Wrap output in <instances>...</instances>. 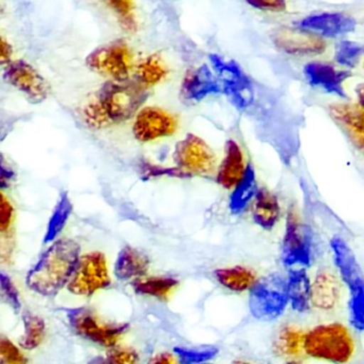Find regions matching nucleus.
I'll use <instances>...</instances> for the list:
<instances>
[{
	"label": "nucleus",
	"instance_id": "obj_17",
	"mask_svg": "<svg viewBox=\"0 0 364 364\" xmlns=\"http://www.w3.org/2000/svg\"><path fill=\"white\" fill-rule=\"evenodd\" d=\"M304 74L309 84L315 88L336 97L347 99L344 82L351 76L349 70H336L329 63H310L304 68Z\"/></svg>",
	"mask_w": 364,
	"mask_h": 364
},
{
	"label": "nucleus",
	"instance_id": "obj_9",
	"mask_svg": "<svg viewBox=\"0 0 364 364\" xmlns=\"http://www.w3.org/2000/svg\"><path fill=\"white\" fill-rule=\"evenodd\" d=\"M176 167L188 178L210 176L216 170V155L202 138L187 134L176 144L173 152Z\"/></svg>",
	"mask_w": 364,
	"mask_h": 364
},
{
	"label": "nucleus",
	"instance_id": "obj_12",
	"mask_svg": "<svg viewBox=\"0 0 364 364\" xmlns=\"http://www.w3.org/2000/svg\"><path fill=\"white\" fill-rule=\"evenodd\" d=\"M178 127V119L171 112L155 106H146L136 114L133 135L141 144H148L174 135Z\"/></svg>",
	"mask_w": 364,
	"mask_h": 364
},
{
	"label": "nucleus",
	"instance_id": "obj_29",
	"mask_svg": "<svg viewBox=\"0 0 364 364\" xmlns=\"http://www.w3.org/2000/svg\"><path fill=\"white\" fill-rule=\"evenodd\" d=\"M72 210H73V206H72L69 195L67 193H61L58 202L55 206L54 212L48 221V228H46V235H44L46 244H50L56 240L59 234L65 229V225L71 216Z\"/></svg>",
	"mask_w": 364,
	"mask_h": 364
},
{
	"label": "nucleus",
	"instance_id": "obj_39",
	"mask_svg": "<svg viewBox=\"0 0 364 364\" xmlns=\"http://www.w3.org/2000/svg\"><path fill=\"white\" fill-rule=\"evenodd\" d=\"M249 6L262 11L284 12L287 0H245Z\"/></svg>",
	"mask_w": 364,
	"mask_h": 364
},
{
	"label": "nucleus",
	"instance_id": "obj_33",
	"mask_svg": "<svg viewBox=\"0 0 364 364\" xmlns=\"http://www.w3.org/2000/svg\"><path fill=\"white\" fill-rule=\"evenodd\" d=\"M174 353L178 357V361L185 364L203 363L216 357L218 349L216 347H200V348H186L176 347Z\"/></svg>",
	"mask_w": 364,
	"mask_h": 364
},
{
	"label": "nucleus",
	"instance_id": "obj_42",
	"mask_svg": "<svg viewBox=\"0 0 364 364\" xmlns=\"http://www.w3.org/2000/svg\"><path fill=\"white\" fill-rule=\"evenodd\" d=\"M150 362L151 363H174L176 360L170 353H164L155 355V358H153Z\"/></svg>",
	"mask_w": 364,
	"mask_h": 364
},
{
	"label": "nucleus",
	"instance_id": "obj_40",
	"mask_svg": "<svg viewBox=\"0 0 364 364\" xmlns=\"http://www.w3.org/2000/svg\"><path fill=\"white\" fill-rule=\"evenodd\" d=\"M14 176H16V173H14V170L9 167V166H6L5 161H1V173H0V182H1V188H6V187H9L10 184H11L12 180H14Z\"/></svg>",
	"mask_w": 364,
	"mask_h": 364
},
{
	"label": "nucleus",
	"instance_id": "obj_19",
	"mask_svg": "<svg viewBox=\"0 0 364 364\" xmlns=\"http://www.w3.org/2000/svg\"><path fill=\"white\" fill-rule=\"evenodd\" d=\"M341 284L333 272L321 269L312 282L311 304L321 311L334 310L340 304Z\"/></svg>",
	"mask_w": 364,
	"mask_h": 364
},
{
	"label": "nucleus",
	"instance_id": "obj_2",
	"mask_svg": "<svg viewBox=\"0 0 364 364\" xmlns=\"http://www.w3.org/2000/svg\"><path fill=\"white\" fill-rule=\"evenodd\" d=\"M80 257L77 242L70 238L55 240L27 274V287L44 297H55L67 287Z\"/></svg>",
	"mask_w": 364,
	"mask_h": 364
},
{
	"label": "nucleus",
	"instance_id": "obj_5",
	"mask_svg": "<svg viewBox=\"0 0 364 364\" xmlns=\"http://www.w3.org/2000/svg\"><path fill=\"white\" fill-rule=\"evenodd\" d=\"M70 327L77 336L112 348L129 330V323H106L97 313L86 306L65 309Z\"/></svg>",
	"mask_w": 364,
	"mask_h": 364
},
{
	"label": "nucleus",
	"instance_id": "obj_8",
	"mask_svg": "<svg viewBox=\"0 0 364 364\" xmlns=\"http://www.w3.org/2000/svg\"><path fill=\"white\" fill-rule=\"evenodd\" d=\"M112 284L107 259L100 251L80 255L67 289L74 295L89 297Z\"/></svg>",
	"mask_w": 364,
	"mask_h": 364
},
{
	"label": "nucleus",
	"instance_id": "obj_16",
	"mask_svg": "<svg viewBox=\"0 0 364 364\" xmlns=\"http://www.w3.org/2000/svg\"><path fill=\"white\" fill-rule=\"evenodd\" d=\"M223 92L220 80H217L212 70L206 65L191 69L185 74L181 85V95L191 103L202 101L205 97Z\"/></svg>",
	"mask_w": 364,
	"mask_h": 364
},
{
	"label": "nucleus",
	"instance_id": "obj_6",
	"mask_svg": "<svg viewBox=\"0 0 364 364\" xmlns=\"http://www.w3.org/2000/svg\"><path fill=\"white\" fill-rule=\"evenodd\" d=\"M289 304L287 280L281 274H272L257 281L250 289L249 308L251 314L259 321L278 318Z\"/></svg>",
	"mask_w": 364,
	"mask_h": 364
},
{
	"label": "nucleus",
	"instance_id": "obj_1",
	"mask_svg": "<svg viewBox=\"0 0 364 364\" xmlns=\"http://www.w3.org/2000/svg\"><path fill=\"white\" fill-rule=\"evenodd\" d=\"M148 97V89L134 80H107L85 104L82 120L91 129H105L136 116Z\"/></svg>",
	"mask_w": 364,
	"mask_h": 364
},
{
	"label": "nucleus",
	"instance_id": "obj_24",
	"mask_svg": "<svg viewBox=\"0 0 364 364\" xmlns=\"http://www.w3.org/2000/svg\"><path fill=\"white\" fill-rule=\"evenodd\" d=\"M169 71L159 55H151L135 65L133 80L144 88H152L167 78Z\"/></svg>",
	"mask_w": 364,
	"mask_h": 364
},
{
	"label": "nucleus",
	"instance_id": "obj_35",
	"mask_svg": "<svg viewBox=\"0 0 364 364\" xmlns=\"http://www.w3.org/2000/svg\"><path fill=\"white\" fill-rule=\"evenodd\" d=\"M27 359L21 349L9 338L1 336L0 340V363L22 364L26 363Z\"/></svg>",
	"mask_w": 364,
	"mask_h": 364
},
{
	"label": "nucleus",
	"instance_id": "obj_41",
	"mask_svg": "<svg viewBox=\"0 0 364 364\" xmlns=\"http://www.w3.org/2000/svg\"><path fill=\"white\" fill-rule=\"evenodd\" d=\"M12 55H14V50H12L11 44L5 39L1 38V53H0V58H1V65L4 67L9 65L12 61Z\"/></svg>",
	"mask_w": 364,
	"mask_h": 364
},
{
	"label": "nucleus",
	"instance_id": "obj_43",
	"mask_svg": "<svg viewBox=\"0 0 364 364\" xmlns=\"http://www.w3.org/2000/svg\"><path fill=\"white\" fill-rule=\"evenodd\" d=\"M355 93H357L358 103L364 109V84L358 85Z\"/></svg>",
	"mask_w": 364,
	"mask_h": 364
},
{
	"label": "nucleus",
	"instance_id": "obj_3",
	"mask_svg": "<svg viewBox=\"0 0 364 364\" xmlns=\"http://www.w3.org/2000/svg\"><path fill=\"white\" fill-rule=\"evenodd\" d=\"M304 349L306 355L314 359L345 363L355 353V342L342 323H323L304 333Z\"/></svg>",
	"mask_w": 364,
	"mask_h": 364
},
{
	"label": "nucleus",
	"instance_id": "obj_21",
	"mask_svg": "<svg viewBox=\"0 0 364 364\" xmlns=\"http://www.w3.org/2000/svg\"><path fill=\"white\" fill-rule=\"evenodd\" d=\"M150 267L146 253L132 246L121 249L114 266V276L119 280H136L144 277Z\"/></svg>",
	"mask_w": 364,
	"mask_h": 364
},
{
	"label": "nucleus",
	"instance_id": "obj_11",
	"mask_svg": "<svg viewBox=\"0 0 364 364\" xmlns=\"http://www.w3.org/2000/svg\"><path fill=\"white\" fill-rule=\"evenodd\" d=\"M210 65L218 75L223 92L238 109H245L252 104L253 88L248 76L233 60H225L219 55L210 56Z\"/></svg>",
	"mask_w": 364,
	"mask_h": 364
},
{
	"label": "nucleus",
	"instance_id": "obj_26",
	"mask_svg": "<svg viewBox=\"0 0 364 364\" xmlns=\"http://www.w3.org/2000/svg\"><path fill=\"white\" fill-rule=\"evenodd\" d=\"M178 285V279L169 276L141 277L132 282L135 293L139 295L166 299Z\"/></svg>",
	"mask_w": 364,
	"mask_h": 364
},
{
	"label": "nucleus",
	"instance_id": "obj_7",
	"mask_svg": "<svg viewBox=\"0 0 364 364\" xmlns=\"http://www.w3.org/2000/svg\"><path fill=\"white\" fill-rule=\"evenodd\" d=\"M86 65L108 80L120 82L129 80L135 69L131 48L123 40H114L93 50L86 58Z\"/></svg>",
	"mask_w": 364,
	"mask_h": 364
},
{
	"label": "nucleus",
	"instance_id": "obj_15",
	"mask_svg": "<svg viewBox=\"0 0 364 364\" xmlns=\"http://www.w3.org/2000/svg\"><path fill=\"white\" fill-rule=\"evenodd\" d=\"M297 27L321 38H338L355 29V21L346 14L323 12L306 16L297 23Z\"/></svg>",
	"mask_w": 364,
	"mask_h": 364
},
{
	"label": "nucleus",
	"instance_id": "obj_13",
	"mask_svg": "<svg viewBox=\"0 0 364 364\" xmlns=\"http://www.w3.org/2000/svg\"><path fill=\"white\" fill-rule=\"evenodd\" d=\"M4 78L8 84L22 92L31 103H42L50 95V85L38 70L27 61H11L4 70Z\"/></svg>",
	"mask_w": 364,
	"mask_h": 364
},
{
	"label": "nucleus",
	"instance_id": "obj_38",
	"mask_svg": "<svg viewBox=\"0 0 364 364\" xmlns=\"http://www.w3.org/2000/svg\"><path fill=\"white\" fill-rule=\"evenodd\" d=\"M14 221V208L10 200L6 197L5 193H1V200H0V233L5 237Z\"/></svg>",
	"mask_w": 364,
	"mask_h": 364
},
{
	"label": "nucleus",
	"instance_id": "obj_32",
	"mask_svg": "<svg viewBox=\"0 0 364 364\" xmlns=\"http://www.w3.org/2000/svg\"><path fill=\"white\" fill-rule=\"evenodd\" d=\"M363 55V46L345 40V41L340 42L336 46V53H334V60L342 67L347 68V69H353V68L357 67Z\"/></svg>",
	"mask_w": 364,
	"mask_h": 364
},
{
	"label": "nucleus",
	"instance_id": "obj_14",
	"mask_svg": "<svg viewBox=\"0 0 364 364\" xmlns=\"http://www.w3.org/2000/svg\"><path fill=\"white\" fill-rule=\"evenodd\" d=\"M274 46L294 56H316L327 48L325 40L299 27H280L272 33Z\"/></svg>",
	"mask_w": 364,
	"mask_h": 364
},
{
	"label": "nucleus",
	"instance_id": "obj_37",
	"mask_svg": "<svg viewBox=\"0 0 364 364\" xmlns=\"http://www.w3.org/2000/svg\"><path fill=\"white\" fill-rule=\"evenodd\" d=\"M106 361L109 363H136L139 361V355L134 349L129 347L114 346L108 351Z\"/></svg>",
	"mask_w": 364,
	"mask_h": 364
},
{
	"label": "nucleus",
	"instance_id": "obj_22",
	"mask_svg": "<svg viewBox=\"0 0 364 364\" xmlns=\"http://www.w3.org/2000/svg\"><path fill=\"white\" fill-rule=\"evenodd\" d=\"M287 297L293 310L304 313L311 306L312 283L306 270L297 267L289 272L287 279Z\"/></svg>",
	"mask_w": 364,
	"mask_h": 364
},
{
	"label": "nucleus",
	"instance_id": "obj_28",
	"mask_svg": "<svg viewBox=\"0 0 364 364\" xmlns=\"http://www.w3.org/2000/svg\"><path fill=\"white\" fill-rule=\"evenodd\" d=\"M214 274L223 287L233 291H248L257 281L252 270L242 266L220 268L215 270Z\"/></svg>",
	"mask_w": 364,
	"mask_h": 364
},
{
	"label": "nucleus",
	"instance_id": "obj_34",
	"mask_svg": "<svg viewBox=\"0 0 364 364\" xmlns=\"http://www.w3.org/2000/svg\"><path fill=\"white\" fill-rule=\"evenodd\" d=\"M0 285H1L0 289H1V295H3L4 300L11 306L14 312L18 314L22 309L20 293H18V289H16V284L10 278L9 274H6L4 270L0 274Z\"/></svg>",
	"mask_w": 364,
	"mask_h": 364
},
{
	"label": "nucleus",
	"instance_id": "obj_30",
	"mask_svg": "<svg viewBox=\"0 0 364 364\" xmlns=\"http://www.w3.org/2000/svg\"><path fill=\"white\" fill-rule=\"evenodd\" d=\"M106 8L114 14L119 26L127 33L137 31L138 21L134 0H101Z\"/></svg>",
	"mask_w": 364,
	"mask_h": 364
},
{
	"label": "nucleus",
	"instance_id": "obj_31",
	"mask_svg": "<svg viewBox=\"0 0 364 364\" xmlns=\"http://www.w3.org/2000/svg\"><path fill=\"white\" fill-rule=\"evenodd\" d=\"M22 317L24 333L20 338V346L26 350H33L43 342L46 336V321L29 311H25Z\"/></svg>",
	"mask_w": 364,
	"mask_h": 364
},
{
	"label": "nucleus",
	"instance_id": "obj_27",
	"mask_svg": "<svg viewBox=\"0 0 364 364\" xmlns=\"http://www.w3.org/2000/svg\"><path fill=\"white\" fill-rule=\"evenodd\" d=\"M304 333L295 326L287 325L281 328L274 340L277 355L283 358L300 357L304 353Z\"/></svg>",
	"mask_w": 364,
	"mask_h": 364
},
{
	"label": "nucleus",
	"instance_id": "obj_4",
	"mask_svg": "<svg viewBox=\"0 0 364 364\" xmlns=\"http://www.w3.org/2000/svg\"><path fill=\"white\" fill-rule=\"evenodd\" d=\"M332 255L341 278L349 291V319L353 328L364 332V276L350 247L340 237L332 238Z\"/></svg>",
	"mask_w": 364,
	"mask_h": 364
},
{
	"label": "nucleus",
	"instance_id": "obj_36",
	"mask_svg": "<svg viewBox=\"0 0 364 364\" xmlns=\"http://www.w3.org/2000/svg\"><path fill=\"white\" fill-rule=\"evenodd\" d=\"M140 170H141L142 178H146V180L163 176H173V178H188L178 167H161V166L153 165V164L146 161H142L141 165H140Z\"/></svg>",
	"mask_w": 364,
	"mask_h": 364
},
{
	"label": "nucleus",
	"instance_id": "obj_18",
	"mask_svg": "<svg viewBox=\"0 0 364 364\" xmlns=\"http://www.w3.org/2000/svg\"><path fill=\"white\" fill-rule=\"evenodd\" d=\"M246 169L244 153L240 144L234 140H228L225 146V156L217 170V183L223 188H234L242 180Z\"/></svg>",
	"mask_w": 364,
	"mask_h": 364
},
{
	"label": "nucleus",
	"instance_id": "obj_10",
	"mask_svg": "<svg viewBox=\"0 0 364 364\" xmlns=\"http://www.w3.org/2000/svg\"><path fill=\"white\" fill-rule=\"evenodd\" d=\"M313 259L312 232L304 225L295 208H289L282 242L283 263L287 266L304 267Z\"/></svg>",
	"mask_w": 364,
	"mask_h": 364
},
{
	"label": "nucleus",
	"instance_id": "obj_25",
	"mask_svg": "<svg viewBox=\"0 0 364 364\" xmlns=\"http://www.w3.org/2000/svg\"><path fill=\"white\" fill-rule=\"evenodd\" d=\"M257 188V176L252 166H247L242 180L236 184L230 197V210L234 214H240L255 200Z\"/></svg>",
	"mask_w": 364,
	"mask_h": 364
},
{
	"label": "nucleus",
	"instance_id": "obj_23",
	"mask_svg": "<svg viewBox=\"0 0 364 364\" xmlns=\"http://www.w3.org/2000/svg\"><path fill=\"white\" fill-rule=\"evenodd\" d=\"M255 223L264 230H272L280 218V204L268 189H259L252 205Z\"/></svg>",
	"mask_w": 364,
	"mask_h": 364
},
{
	"label": "nucleus",
	"instance_id": "obj_20",
	"mask_svg": "<svg viewBox=\"0 0 364 364\" xmlns=\"http://www.w3.org/2000/svg\"><path fill=\"white\" fill-rule=\"evenodd\" d=\"M329 112L332 119L364 150L363 108L355 104L340 103L330 106Z\"/></svg>",
	"mask_w": 364,
	"mask_h": 364
}]
</instances>
